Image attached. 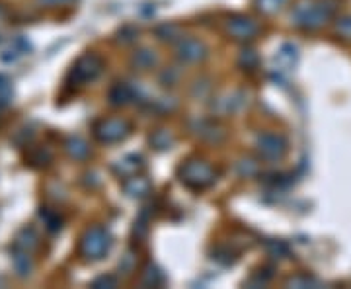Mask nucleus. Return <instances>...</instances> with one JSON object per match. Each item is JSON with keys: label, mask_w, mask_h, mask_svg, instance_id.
<instances>
[{"label": "nucleus", "mask_w": 351, "mask_h": 289, "mask_svg": "<svg viewBox=\"0 0 351 289\" xmlns=\"http://www.w3.org/2000/svg\"><path fill=\"white\" fill-rule=\"evenodd\" d=\"M75 0H39V4L43 6H64V4H73Z\"/></svg>", "instance_id": "cd10ccee"}, {"label": "nucleus", "mask_w": 351, "mask_h": 289, "mask_svg": "<svg viewBox=\"0 0 351 289\" xmlns=\"http://www.w3.org/2000/svg\"><path fill=\"white\" fill-rule=\"evenodd\" d=\"M39 217L43 219V223L47 227V231L51 233H57L61 227H63V219L59 217V213H55V211H51L47 207H43L41 211H39Z\"/></svg>", "instance_id": "a211bd4d"}, {"label": "nucleus", "mask_w": 351, "mask_h": 289, "mask_svg": "<svg viewBox=\"0 0 351 289\" xmlns=\"http://www.w3.org/2000/svg\"><path fill=\"white\" fill-rule=\"evenodd\" d=\"M149 141H151V145L156 151H168L174 145V135L168 133L166 129H158V131L152 133Z\"/></svg>", "instance_id": "2eb2a0df"}, {"label": "nucleus", "mask_w": 351, "mask_h": 289, "mask_svg": "<svg viewBox=\"0 0 351 289\" xmlns=\"http://www.w3.org/2000/svg\"><path fill=\"white\" fill-rule=\"evenodd\" d=\"M334 12V6L328 2H316V0H301L291 14L293 24L301 30H318L326 24Z\"/></svg>", "instance_id": "f257e3e1"}, {"label": "nucleus", "mask_w": 351, "mask_h": 289, "mask_svg": "<svg viewBox=\"0 0 351 289\" xmlns=\"http://www.w3.org/2000/svg\"><path fill=\"white\" fill-rule=\"evenodd\" d=\"M178 32H180V30H178V27H176V25H162V27H160V30H158V32H156V34H158V38L162 39V41H168V36H172V34H178Z\"/></svg>", "instance_id": "a878e982"}, {"label": "nucleus", "mask_w": 351, "mask_h": 289, "mask_svg": "<svg viewBox=\"0 0 351 289\" xmlns=\"http://www.w3.org/2000/svg\"><path fill=\"white\" fill-rule=\"evenodd\" d=\"M8 98H10V82L6 76L0 75V102L4 104V102H8Z\"/></svg>", "instance_id": "393cba45"}, {"label": "nucleus", "mask_w": 351, "mask_h": 289, "mask_svg": "<svg viewBox=\"0 0 351 289\" xmlns=\"http://www.w3.org/2000/svg\"><path fill=\"white\" fill-rule=\"evenodd\" d=\"M180 180L189 189L199 192V189H207L209 186H213L217 174L211 168V164L199 161V159H189L180 166Z\"/></svg>", "instance_id": "7ed1b4c3"}, {"label": "nucleus", "mask_w": 351, "mask_h": 289, "mask_svg": "<svg viewBox=\"0 0 351 289\" xmlns=\"http://www.w3.org/2000/svg\"><path fill=\"white\" fill-rule=\"evenodd\" d=\"M256 151L265 161H281L287 152V141L277 133H262L256 139Z\"/></svg>", "instance_id": "423d86ee"}, {"label": "nucleus", "mask_w": 351, "mask_h": 289, "mask_svg": "<svg viewBox=\"0 0 351 289\" xmlns=\"http://www.w3.org/2000/svg\"><path fill=\"white\" fill-rule=\"evenodd\" d=\"M115 286H117V279H115L113 276H100L92 281V288H96V289L115 288Z\"/></svg>", "instance_id": "5701e85b"}, {"label": "nucleus", "mask_w": 351, "mask_h": 289, "mask_svg": "<svg viewBox=\"0 0 351 289\" xmlns=\"http://www.w3.org/2000/svg\"><path fill=\"white\" fill-rule=\"evenodd\" d=\"M285 2H287V0H256V8L262 14L271 16V14L279 12V10L285 6Z\"/></svg>", "instance_id": "6ab92c4d"}, {"label": "nucleus", "mask_w": 351, "mask_h": 289, "mask_svg": "<svg viewBox=\"0 0 351 289\" xmlns=\"http://www.w3.org/2000/svg\"><path fill=\"white\" fill-rule=\"evenodd\" d=\"M113 246V239L108 229L96 225L90 227L86 233L80 237L78 242V254L86 262H98L104 256H108Z\"/></svg>", "instance_id": "f03ea898"}, {"label": "nucleus", "mask_w": 351, "mask_h": 289, "mask_svg": "<svg viewBox=\"0 0 351 289\" xmlns=\"http://www.w3.org/2000/svg\"><path fill=\"white\" fill-rule=\"evenodd\" d=\"M226 32L232 39H239V41H248V39H254L260 32V25L256 20H252L250 16H242V14H237V16H230L226 20Z\"/></svg>", "instance_id": "0eeeda50"}, {"label": "nucleus", "mask_w": 351, "mask_h": 289, "mask_svg": "<svg viewBox=\"0 0 351 289\" xmlns=\"http://www.w3.org/2000/svg\"><path fill=\"white\" fill-rule=\"evenodd\" d=\"M101 71H104V59L100 55L84 53V55H80L76 59V63L73 65L66 80H69L71 86L80 89V86H86L90 82H94L101 75Z\"/></svg>", "instance_id": "20e7f679"}, {"label": "nucleus", "mask_w": 351, "mask_h": 289, "mask_svg": "<svg viewBox=\"0 0 351 289\" xmlns=\"http://www.w3.org/2000/svg\"><path fill=\"white\" fill-rule=\"evenodd\" d=\"M133 65L137 67L138 71H149V69H152V67L156 65V55H154V51H138L137 55L133 57Z\"/></svg>", "instance_id": "f3484780"}, {"label": "nucleus", "mask_w": 351, "mask_h": 289, "mask_svg": "<svg viewBox=\"0 0 351 289\" xmlns=\"http://www.w3.org/2000/svg\"><path fill=\"white\" fill-rule=\"evenodd\" d=\"M39 237L38 233L32 229V227H24L18 235H16V240H14V248H20V251L32 252L34 248H38Z\"/></svg>", "instance_id": "f8f14e48"}, {"label": "nucleus", "mask_w": 351, "mask_h": 289, "mask_svg": "<svg viewBox=\"0 0 351 289\" xmlns=\"http://www.w3.org/2000/svg\"><path fill=\"white\" fill-rule=\"evenodd\" d=\"M49 161L51 152L47 149H38V152H34L29 157V164H34V166H45V164H49Z\"/></svg>", "instance_id": "4be33fe9"}, {"label": "nucleus", "mask_w": 351, "mask_h": 289, "mask_svg": "<svg viewBox=\"0 0 351 289\" xmlns=\"http://www.w3.org/2000/svg\"><path fill=\"white\" fill-rule=\"evenodd\" d=\"M336 32H338L339 38L351 41V16L339 18L338 22H336Z\"/></svg>", "instance_id": "412c9836"}, {"label": "nucleus", "mask_w": 351, "mask_h": 289, "mask_svg": "<svg viewBox=\"0 0 351 289\" xmlns=\"http://www.w3.org/2000/svg\"><path fill=\"white\" fill-rule=\"evenodd\" d=\"M64 151L69 152V157L75 159V161H84V159H88V154H90V145L82 137H76L75 135V137L66 139Z\"/></svg>", "instance_id": "ddd939ff"}, {"label": "nucleus", "mask_w": 351, "mask_h": 289, "mask_svg": "<svg viewBox=\"0 0 351 289\" xmlns=\"http://www.w3.org/2000/svg\"><path fill=\"white\" fill-rule=\"evenodd\" d=\"M131 133V124L123 119V117H108V119H100L94 126V137L100 143L106 145H113L119 141H125Z\"/></svg>", "instance_id": "39448f33"}, {"label": "nucleus", "mask_w": 351, "mask_h": 289, "mask_svg": "<svg viewBox=\"0 0 351 289\" xmlns=\"http://www.w3.org/2000/svg\"><path fill=\"white\" fill-rule=\"evenodd\" d=\"M123 189H125V194L129 198H133V200H143V198H147L149 194H151L152 184L149 178L145 176H129L123 180Z\"/></svg>", "instance_id": "9d476101"}, {"label": "nucleus", "mask_w": 351, "mask_h": 289, "mask_svg": "<svg viewBox=\"0 0 351 289\" xmlns=\"http://www.w3.org/2000/svg\"><path fill=\"white\" fill-rule=\"evenodd\" d=\"M240 63L244 65V67H248V69H254L258 65V55L254 51H244L242 57H240Z\"/></svg>", "instance_id": "b1692460"}, {"label": "nucleus", "mask_w": 351, "mask_h": 289, "mask_svg": "<svg viewBox=\"0 0 351 289\" xmlns=\"http://www.w3.org/2000/svg\"><path fill=\"white\" fill-rule=\"evenodd\" d=\"M176 55L184 61V63H199L203 61L207 55H209V49L207 45L195 38L188 39H180L178 47H176Z\"/></svg>", "instance_id": "6e6552de"}, {"label": "nucleus", "mask_w": 351, "mask_h": 289, "mask_svg": "<svg viewBox=\"0 0 351 289\" xmlns=\"http://www.w3.org/2000/svg\"><path fill=\"white\" fill-rule=\"evenodd\" d=\"M141 284L143 286H149V288H158L164 284V274L156 268V266H147L145 272H143V277H141Z\"/></svg>", "instance_id": "dca6fc26"}, {"label": "nucleus", "mask_w": 351, "mask_h": 289, "mask_svg": "<svg viewBox=\"0 0 351 289\" xmlns=\"http://www.w3.org/2000/svg\"><path fill=\"white\" fill-rule=\"evenodd\" d=\"M271 254H279V258H283V256H287V246L283 244V242H279V240H274L271 244Z\"/></svg>", "instance_id": "bb28decb"}, {"label": "nucleus", "mask_w": 351, "mask_h": 289, "mask_svg": "<svg viewBox=\"0 0 351 289\" xmlns=\"http://www.w3.org/2000/svg\"><path fill=\"white\" fill-rule=\"evenodd\" d=\"M29 254H32V252L14 248L12 262L14 268H16V272H18V276H29V272H32V268H34V262H32V256H29Z\"/></svg>", "instance_id": "4468645a"}, {"label": "nucleus", "mask_w": 351, "mask_h": 289, "mask_svg": "<svg viewBox=\"0 0 351 289\" xmlns=\"http://www.w3.org/2000/svg\"><path fill=\"white\" fill-rule=\"evenodd\" d=\"M143 168H145V159L141 154H125L113 164V172L119 178H123V180L138 174Z\"/></svg>", "instance_id": "1a4fd4ad"}, {"label": "nucleus", "mask_w": 351, "mask_h": 289, "mask_svg": "<svg viewBox=\"0 0 351 289\" xmlns=\"http://www.w3.org/2000/svg\"><path fill=\"white\" fill-rule=\"evenodd\" d=\"M137 98V90L127 82H117L110 90V102L113 106H127Z\"/></svg>", "instance_id": "9b49d317"}, {"label": "nucleus", "mask_w": 351, "mask_h": 289, "mask_svg": "<svg viewBox=\"0 0 351 289\" xmlns=\"http://www.w3.org/2000/svg\"><path fill=\"white\" fill-rule=\"evenodd\" d=\"M287 286L289 288H316L318 286V281L314 279V277L311 276H295V277H291L287 281Z\"/></svg>", "instance_id": "aec40b11"}]
</instances>
